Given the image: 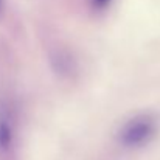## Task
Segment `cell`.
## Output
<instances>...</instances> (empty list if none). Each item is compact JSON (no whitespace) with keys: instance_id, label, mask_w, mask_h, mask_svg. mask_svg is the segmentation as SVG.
<instances>
[{"instance_id":"7a4b0ae2","label":"cell","mask_w":160,"mask_h":160,"mask_svg":"<svg viewBox=\"0 0 160 160\" xmlns=\"http://www.w3.org/2000/svg\"><path fill=\"white\" fill-rule=\"evenodd\" d=\"M12 142V124L6 112H0V149H8Z\"/></svg>"},{"instance_id":"6da1fadb","label":"cell","mask_w":160,"mask_h":160,"mask_svg":"<svg viewBox=\"0 0 160 160\" xmlns=\"http://www.w3.org/2000/svg\"><path fill=\"white\" fill-rule=\"evenodd\" d=\"M156 120L148 115H137L134 118H131L121 129L118 134V140L121 145L128 146V148H138L143 146L145 143H148L154 134H156Z\"/></svg>"},{"instance_id":"3957f363","label":"cell","mask_w":160,"mask_h":160,"mask_svg":"<svg viewBox=\"0 0 160 160\" xmlns=\"http://www.w3.org/2000/svg\"><path fill=\"white\" fill-rule=\"evenodd\" d=\"M92 3H93L97 8H106L107 5L110 3V0H92Z\"/></svg>"},{"instance_id":"277c9868","label":"cell","mask_w":160,"mask_h":160,"mask_svg":"<svg viewBox=\"0 0 160 160\" xmlns=\"http://www.w3.org/2000/svg\"><path fill=\"white\" fill-rule=\"evenodd\" d=\"M0 9H2V0H0Z\"/></svg>"}]
</instances>
